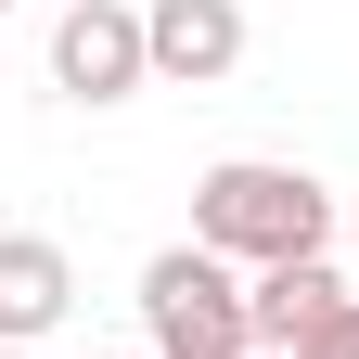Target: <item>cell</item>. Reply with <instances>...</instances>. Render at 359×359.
<instances>
[{
	"label": "cell",
	"mask_w": 359,
	"mask_h": 359,
	"mask_svg": "<svg viewBox=\"0 0 359 359\" xmlns=\"http://www.w3.org/2000/svg\"><path fill=\"white\" fill-rule=\"evenodd\" d=\"M193 244H205V257H231L244 283H257V269H295V257H321V244H334V193H321L308 167L231 154V167H205V180H193Z\"/></svg>",
	"instance_id": "cell-1"
},
{
	"label": "cell",
	"mask_w": 359,
	"mask_h": 359,
	"mask_svg": "<svg viewBox=\"0 0 359 359\" xmlns=\"http://www.w3.org/2000/svg\"><path fill=\"white\" fill-rule=\"evenodd\" d=\"M142 334H154V359H257V295L231 257L167 244V257H142Z\"/></svg>",
	"instance_id": "cell-2"
},
{
	"label": "cell",
	"mask_w": 359,
	"mask_h": 359,
	"mask_svg": "<svg viewBox=\"0 0 359 359\" xmlns=\"http://www.w3.org/2000/svg\"><path fill=\"white\" fill-rule=\"evenodd\" d=\"M52 90L65 103H128V90H154V39L128 0H65L52 13Z\"/></svg>",
	"instance_id": "cell-3"
},
{
	"label": "cell",
	"mask_w": 359,
	"mask_h": 359,
	"mask_svg": "<svg viewBox=\"0 0 359 359\" xmlns=\"http://www.w3.org/2000/svg\"><path fill=\"white\" fill-rule=\"evenodd\" d=\"M142 39H154V77L167 90H218L244 65V0H154Z\"/></svg>",
	"instance_id": "cell-4"
},
{
	"label": "cell",
	"mask_w": 359,
	"mask_h": 359,
	"mask_svg": "<svg viewBox=\"0 0 359 359\" xmlns=\"http://www.w3.org/2000/svg\"><path fill=\"white\" fill-rule=\"evenodd\" d=\"M65 308H77L65 244H52V231H0V346H39Z\"/></svg>",
	"instance_id": "cell-5"
},
{
	"label": "cell",
	"mask_w": 359,
	"mask_h": 359,
	"mask_svg": "<svg viewBox=\"0 0 359 359\" xmlns=\"http://www.w3.org/2000/svg\"><path fill=\"white\" fill-rule=\"evenodd\" d=\"M244 295H257V346H283V359H295V346H321V334L346 321V308H359V295L334 283V257H295V269H257Z\"/></svg>",
	"instance_id": "cell-6"
},
{
	"label": "cell",
	"mask_w": 359,
	"mask_h": 359,
	"mask_svg": "<svg viewBox=\"0 0 359 359\" xmlns=\"http://www.w3.org/2000/svg\"><path fill=\"white\" fill-rule=\"evenodd\" d=\"M295 359H359V308H346V321H334L321 346H295Z\"/></svg>",
	"instance_id": "cell-7"
},
{
	"label": "cell",
	"mask_w": 359,
	"mask_h": 359,
	"mask_svg": "<svg viewBox=\"0 0 359 359\" xmlns=\"http://www.w3.org/2000/svg\"><path fill=\"white\" fill-rule=\"evenodd\" d=\"M0 359H39V346H0Z\"/></svg>",
	"instance_id": "cell-8"
},
{
	"label": "cell",
	"mask_w": 359,
	"mask_h": 359,
	"mask_svg": "<svg viewBox=\"0 0 359 359\" xmlns=\"http://www.w3.org/2000/svg\"><path fill=\"white\" fill-rule=\"evenodd\" d=\"M257 359H283V346H257Z\"/></svg>",
	"instance_id": "cell-9"
},
{
	"label": "cell",
	"mask_w": 359,
	"mask_h": 359,
	"mask_svg": "<svg viewBox=\"0 0 359 359\" xmlns=\"http://www.w3.org/2000/svg\"><path fill=\"white\" fill-rule=\"evenodd\" d=\"M0 13H13V0H0Z\"/></svg>",
	"instance_id": "cell-10"
}]
</instances>
